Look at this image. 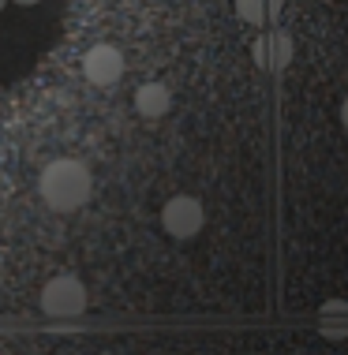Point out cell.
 Instances as JSON below:
<instances>
[{
	"label": "cell",
	"instance_id": "6da1fadb",
	"mask_svg": "<svg viewBox=\"0 0 348 355\" xmlns=\"http://www.w3.org/2000/svg\"><path fill=\"white\" fill-rule=\"evenodd\" d=\"M90 191H94L90 168L75 157H56L38 176V195H42V202L53 214H75V209H83L90 202Z\"/></svg>",
	"mask_w": 348,
	"mask_h": 355
},
{
	"label": "cell",
	"instance_id": "7a4b0ae2",
	"mask_svg": "<svg viewBox=\"0 0 348 355\" xmlns=\"http://www.w3.org/2000/svg\"><path fill=\"white\" fill-rule=\"evenodd\" d=\"M38 303H42L45 318H56V322L79 318V314L86 311V284L79 281V277H72V273H60V277H53V281L42 288Z\"/></svg>",
	"mask_w": 348,
	"mask_h": 355
},
{
	"label": "cell",
	"instance_id": "3957f363",
	"mask_svg": "<svg viewBox=\"0 0 348 355\" xmlns=\"http://www.w3.org/2000/svg\"><path fill=\"white\" fill-rule=\"evenodd\" d=\"M206 225V209L195 195H172L165 206H161V228L172 236V239H191L202 232Z\"/></svg>",
	"mask_w": 348,
	"mask_h": 355
},
{
	"label": "cell",
	"instance_id": "277c9868",
	"mask_svg": "<svg viewBox=\"0 0 348 355\" xmlns=\"http://www.w3.org/2000/svg\"><path fill=\"white\" fill-rule=\"evenodd\" d=\"M83 75H86V83H94V86H116L124 75V53L109 42L90 45L83 56Z\"/></svg>",
	"mask_w": 348,
	"mask_h": 355
},
{
	"label": "cell",
	"instance_id": "5b68a950",
	"mask_svg": "<svg viewBox=\"0 0 348 355\" xmlns=\"http://www.w3.org/2000/svg\"><path fill=\"white\" fill-rule=\"evenodd\" d=\"M288 60H292V37L285 31H274V34H266L255 42V64L258 68L281 71V68H288Z\"/></svg>",
	"mask_w": 348,
	"mask_h": 355
},
{
	"label": "cell",
	"instance_id": "8992f818",
	"mask_svg": "<svg viewBox=\"0 0 348 355\" xmlns=\"http://www.w3.org/2000/svg\"><path fill=\"white\" fill-rule=\"evenodd\" d=\"M135 109H139V116H147V120H161L165 112L172 109V94H169V86L165 83H142L139 90H135Z\"/></svg>",
	"mask_w": 348,
	"mask_h": 355
},
{
	"label": "cell",
	"instance_id": "52a82bcc",
	"mask_svg": "<svg viewBox=\"0 0 348 355\" xmlns=\"http://www.w3.org/2000/svg\"><path fill=\"white\" fill-rule=\"evenodd\" d=\"M277 12V0H236V15L244 19V23H266L270 15Z\"/></svg>",
	"mask_w": 348,
	"mask_h": 355
},
{
	"label": "cell",
	"instance_id": "ba28073f",
	"mask_svg": "<svg viewBox=\"0 0 348 355\" xmlns=\"http://www.w3.org/2000/svg\"><path fill=\"white\" fill-rule=\"evenodd\" d=\"M341 123H345V131H348V98L341 101Z\"/></svg>",
	"mask_w": 348,
	"mask_h": 355
},
{
	"label": "cell",
	"instance_id": "9c48e42d",
	"mask_svg": "<svg viewBox=\"0 0 348 355\" xmlns=\"http://www.w3.org/2000/svg\"><path fill=\"white\" fill-rule=\"evenodd\" d=\"M12 4H23V8H31V4H38V0H12Z\"/></svg>",
	"mask_w": 348,
	"mask_h": 355
},
{
	"label": "cell",
	"instance_id": "30bf717a",
	"mask_svg": "<svg viewBox=\"0 0 348 355\" xmlns=\"http://www.w3.org/2000/svg\"><path fill=\"white\" fill-rule=\"evenodd\" d=\"M4 4H8V0H0V8H4Z\"/></svg>",
	"mask_w": 348,
	"mask_h": 355
}]
</instances>
